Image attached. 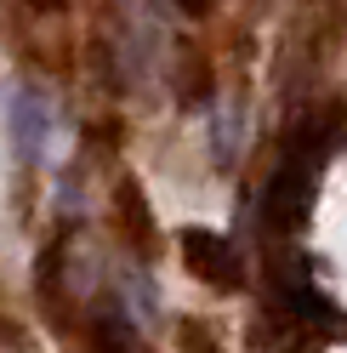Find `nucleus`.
<instances>
[{
  "instance_id": "obj_3",
  "label": "nucleus",
  "mask_w": 347,
  "mask_h": 353,
  "mask_svg": "<svg viewBox=\"0 0 347 353\" xmlns=\"http://www.w3.org/2000/svg\"><path fill=\"white\" fill-rule=\"evenodd\" d=\"M12 154L17 165H34L46 154V97L29 92V85L12 97Z\"/></svg>"
},
{
  "instance_id": "obj_2",
  "label": "nucleus",
  "mask_w": 347,
  "mask_h": 353,
  "mask_svg": "<svg viewBox=\"0 0 347 353\" xmlns=\"http://www.w3.org/2000/svg\"><path fill=\"white\" fill-rule=\"evenodd\" d=\"M177 256H182V268L211 285V291H245V256L233 251V239L228 234H211V228H182L177 234Z\"/></svg>"
},
{
  "instance_id": "obj_5",
  "label": "nucleus",
  "mask_w": 347,
  "mask_h": 353,
  "mask_svg": "<svg viewBox=\"0 0 347 353\" xmlns=\"http://www.w3.org/2000/svg\"><path fill=\"white\" fill-rule=\"evenodd\" d=\"M171 6H182V12H188V17H205V12H211V6H216V0H171Z\"/></svg>"
},
{
  "instance_id": "obj_1",
  "label": "nucleus",
  "mask_w": 347,
  "mask_h": 353,
  "mask_svg": "<svg viewBox=\"0 0 347 353\" xmlns=\"http://www.w3.org/2000/svg\"><path fill=\"white\" fill-rule=\"evenodd\" d=\"M319 165H324V131L302 125L285 143V154H279V165H273L268 188H262V216H256V228H262L268 239H291L302 223H308V200H313Z\"/></svg>"
},
{
  "instance_id": "obj_4",
  "label": "nucleus",
  "mask_w": 347,
  "mask_h": 353,
  "mask_svg": "<svg viewBox=\"0 0 347 353\" xmlns=\"http://www.w3.org/2000/svg\"><path fill=\"white\" fill-rule=\"evenodd\" d=\"M114 200H120V234L132 239V245H137L143 256H154V211H148V200H143V188L132 183V176H120Z\"/></svg>"
}]
</instances>
